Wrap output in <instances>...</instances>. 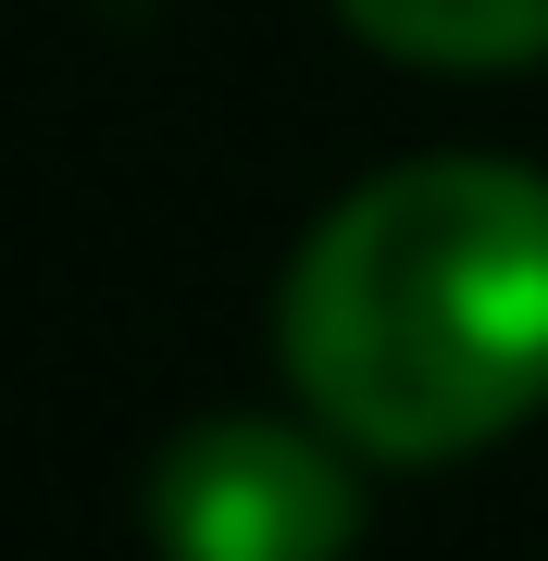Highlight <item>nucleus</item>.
<instances>
[{"label":"nucleus","mask_w":548,"mask_h":561,"mask_svg":"<svg viewBox=\"0 0 548 561\" xmlns=\"http://www.w3.org/2000/svg\"><path fill=\"white\" fill-rule=\"evenodd\" d=\"M287 375L362 461H462L548 400V175L399 162L287 262Z\"/></svg>","instance_id":"f257e3e1"},{"label":"nucleus","mask_w":548,"mask_h":561,"mask_svg":"<svg viewBox=\"0 0 548 561\" xmlns=\"http://www.w3.org/2000/svg\"><path fill=\"white\" fill-rule=\"evenodd\" d=\"M150 524L187 561H312L337 549L362 500H349L325 437H287V424H200L163 449L150 474Z\"/></svg>","instance_id":"f03ea898"},{"label":"nucleus","mask_w":548,"mask_h":561,"mask_svg":"<svg viewBox=\"0 0 548 561\" xmlns=\"http://www.w3.org/2000/svg\"><path fill=\"white\" fill-rule=\"evenodd\" d=\"M374 50L399 62H448V76H499V62L548 50V0H337Z\"/></svg>","instance_id":"7ed1b4c3"}]
</instances>
